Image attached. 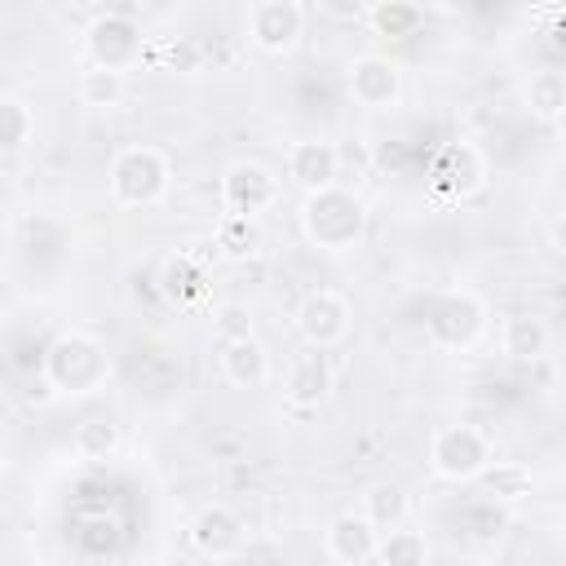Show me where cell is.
I'll use <instances>...</instances> for the list:
<instances>
[{
  "label": "cell",
  "instance_id": "1",
  "mask_svg": "<svg viewBox=\"0 0 566 566\" xmlns=\"http://www.w3.org/2000/svg\"><path fill=\"white\" fill-rule=\"evenodd\" d=\"M363 226H367V203L349 186H327L318 195H305V203H301V230L323 252L354 248L363 239Z\"/></svg>",
  "mask_w": 566,
  "mask_h": 566
},
{
  "label": "cell",
  "instance_id": "2",
  "mask_svg": "<svg viewBox=\"0 0 566 566\" xmlns=\"http://www.w3.org/2000/svg\"><path fill=\"white\" fill-rule=\"evenodd\" d=\"M106 376L111 358L88 332H62L44 354V380L53 394H97Z\"/></svg>",
  "mask_w": 566,
  "mask_h": 566
},
{
  "label": "cell",
  "instance_id": "3",
  "mask_svg": "<svg viewBox=\"0 0 566 566\" xmlns=\"http://www.w3.org/2000/svg\"><path fill=\"white\" fill-rule=\"evenodd\" d=\"M172 186V164L159 146H124L111 159V199L119 208H155Z\"/></svg>",
  "mask_w": 566,
  "mask_h": 566
},
{
  "label": "cell",
  "instance_id": "4",
  "mask_svg": "<svg viewBox=\"0 0 566 566\" xmlns=\"http://www.w3.org/2000/svg\"><path fill=\"white\" fill-rule=\"evenodd\" d=\"M486 301L478 292H442L424 305V340L438 349H473L486 336Z\"/></svg>",
  "mask_w": 566,
  "mask_h": 566
},
{
  "label": "cell",
  "instance_id": "5",
  "mask_svg": "<svg viewBox=\"0 0 566 566\" xmlns=\"http://www.w3.org/2000/svg\"><path fill=\"white\" fill-rule=\"evenodd\" d=\"M429 469L442 482H478L495 460L491 438L478 424H438L429 433Z\"/></svg>",
  "mask_w": 566,
  "mask_h": 566
},
{
  "label": "cell",
  "instance_id": "6",
  "mask_svg": "<svg viewBox=\"0 0 566 566\" xmlns=\"http://www.w3.org/2000/svg\"><path fill=\"white\" fill-rule=\"evenodd\" d=\"M243 31H248L252 49L283 57L305 35V4L301 0H252L243 9Z\"/></svg>",
  "mask_w": 566,
  "mask_h": 566
},
{
  "label": "cell",
  "instance_id": "7",
  "mask_svg": "<svg viewBox=\"0 0 566 566\" xmlns=\"http://www.w3.org/2000/svg\"><path fill=\"white\" fill-rule=\"evenodd\" d=\"M84 35H88V40H84V44H88V66L128 75V71L137 66V57H142V27H137L124 9L97 13Z\"/></svg>",
  "mask_w": 566,
  "mask_h": 566
},
{
  "label": "cell",
  "instance_id": "8",
  "mask_svg": "<svg viewBox=\"0 0 566 566\" xmlns=\"http://www.w3.org/2000/svg\"><path fill=\"white\" fill-rule=\"evenodd\" d=\"M279 190L283 186H279L274 168H265L261 159H234L221 172V208H226V217L256 221L265 208L279 203Z\"/></svg>",
  "mask_w": 566,
  "mask_h": 566
},
{
  "label": "cell",
  "instance_id": "9",
  "mask_svg": "<svg viewBox=\"0 0 566 566\" xmlns=\"http://www.w3.org/2000/svg\"><path fill=\"white\" fill-rule=\"evenodd\" d=\"M345 88L367 111H389L402 102V66L385 53H358L345 66Z\"/></svg>",
  "mask_w": 566,
  "mask_h": 566
},
{
  "label": "cell",
  "instance_id": "10",
  "mask_svg": "<svg viewBox=\"0 0 566 566\" xmlns=\"http://www.w3.org/2000/svg\"><path fill=\"white\" fill-rule=\"evenodd\" d=\"M292 323H296V336L305 340V349H323L327 354L332 345H340L349 336V301L340 292L318 287L296 305Z\"/></svg>",
  "mask_w": 566,
  "mask_h": 566
},
{
  "label": "cell",
  "instance_id": "11",
  "mask_svg": "<svg viewBox=\"0 0 566 566\" xmlns=\"http://www.w3.org/2000/svg\"><path fill=\"white\" fill-rule=\"evenodd\" d=\"M243 539H248L243 517H239L230 504H203V509L195 513V522H190V544H195V553L208 557V562H230V557H239V553H243Z\"/></svg>",
  "mask_w": 566,
  "mask_h": 566
},
{
  "label": "cell",
  "instance_id": "12",
  "mask_svg": "<svg viewBox=\"0 0 566 566\" xmlns=\"http://www.w3.org/2000/svg\"><path fill=\"white\" fill-rule=\"evenodd\" d=\"M287 177L305 195H318L327 186H340V155L332 137H301L287 146Z\"/></svg>",
  "mask_w": 566,
  "mask_h": 566
},
{
  "label": "cell",
  "instance_id": "13",
  "mask_svg": "<svg viewBox=\"0 0 566 566\" xmlns=\"http://www.w3.org/2000/svg\"><path fill=\"white\" fill-rule=\"evenodd\" d=\"M376 539H380V531L363 513H340L323 531V548L336 566H367L376 553Z\"/></svg>",
  "mask_w": 566,
  "mask_h": 566
},
{
  "label": "cell",
  "instance_id": "14",
  "mask_svg": "<svg viewBox=\"0 0 566 566\" xmlns=\"http://www.w3.org/2000/svg\"><path fill=\"white\" fill-rule=\"evenodd\" d=\"M332 389V363L323 349H305L292 358L287 367V385H283V398L296 407V411H314Z\"/></svg>",
  "mask_w": 566,
  "mask_h": 566
},
{
  "label": "cell",
  "instance_id": "15",
  "mask_svg": "<svg viewBox=\"0 0 566 566\" xmlns=\"http://www.w3.org/2000/svg\"><path fill=\"white\" fill-rule=\"evenodd\" d=\"M270 371H274L270 367V349L256 336L221 345V376L234 389H261V385H270Z\"/></svg>",
  "mask_w": 566,
  "mask_h": 566
},
{
  "label": "cell",
  "instance_id": "16",
  "mask_svg": "<svg viewBox=\"0 0 566 566\" xmlns=\"http://www.w3.org/2000/svg\"><path fill=\"white\" fill-rule=\"evenodd\" d=\"M548 345H553V332H548V323H544L539 314H531V310H517V314H509V318L500 323V349H504L509 358H517V363L544 358Z\"/></svg>",
  "mask_w": 566,
  "mask_h": 566
},
{
  "label": "cell",
  "instance_id": "17",
  "mask_svg": "<svg viewBox=\"0 0 566 566\" xmlns=\"http://www.w3.org/2000/svg\"><path fill=\"white\" fill-rule=\"evenodd\" d=\"M482 177H486V168H482V155L473 146H447L442 159H438V168H433V186L447 190L451 199L473 195L482 186Z\"/></svg>",
  "mask_w": 566,
  "mask_h": 566
},
{
  "label": "cell",
  "instance_id": "18",
  "mask_svg": "<svg viewBox=\"0 0 566 566\" xmlns=\"http://www.w3.org/2000/svg\"><path fill=\"white\" fill-rule=\"evenodd\" d=\"M159 283H164V296H168V301L195 305V301H203V292H208V265H203V256H195L190 248H181V252H172V256L164 261Z\"/></svg>",
  "mask_w": 566,
  "mask_h": 566
},
{
  "label": "cell",
  "instance_id": "19",
  "mask_svg": "<svg viewBox=\"0 0 566 566\" xmlns=\"http://www.w3.org/2000/svg\"><path fill=\"white\" fill-rule=\"evenodd\" d=\"M363 517L376 526V531H394V526H407L411 517V500L398 482H371L367 495H363Z\"/></svg>",
  "mask_w": 566,
  "mask_h": 566
},
{
  "label": "cell",
  "instance_id": "20",
  "mask_svg": "<svg viewBox=\"0 0 566 566\" xmlns=\"http://www.w3.org/2000/svg\"><path fill=\"white\" fill-rule=\"evenodd\" d=\"M371 562L376 566H429V539L420 531H411V526L380 531Z\"/></svg>",
  "mask_w": 566,
  "mask_h": 566
},
{
  "label": "cell",
  "instance_id": "21",
  "mask_svg": "<svg viewBox=\"0 0 566 566\" xmlns=\"http://www.w3.org/2000/svg\"><path fill=\"white\" fill-rule=\"evenodd\" d=\"M526 106H531L535 119L557 124V119L566 115V75H562L557 66L535 71V75L526 80Z\"/></svg>",
  "mask_w": 566,
  "mask_h": 566
},
{
  "label": "cell",
  "instance_id": "22",
  "mask_svg": "<svg viewBox=\"0 0 566 566\" xmlns=\"http://www.w3.org/2000/svg\"><path fill=\"white\" fill-rule=\"evenodd\" d=\"M71 451H75L80 460H88V464L111 460V455L119 451V424H115L111 416H88V420H80L75 433H71Z\"/></svg>",
  "mask_w": 566,
  "mask_h": 566
},
{
  "label": "cell",
  "instance_id": "23",
  "mask_svg": "<svg viewBox=\"0 0 566 566\" xmlns=\"http://www.w3.org/2000/svg\"><path fill=\"white\" fill-rule=\"evenodd\" d=\"M363 22H367L376 35L402 40V35H411V31L424 22V9H420V4H407V0H380V4H367Z\"/></svg>",
  "mask_w": 566,
  "mask_h": 566
},
{
  "label": "cell",
  "instance_id": "24",
  "mask_svg": "<svg viewBox=\"0 0 566 566\" xmlns=\"http://www.w3.org/2000/svg\"><path fill=\"white\" fill-rule=\"evenodd\" d=\"M75 93H80L84 106H93V111H111V106L124 102V93H128V75H119V71H102V66H84Z\"/></svg>",
  "mask_w": 566,
  "mask_h": 566
},
{
  "label": "cell",
  "instance_id": "25",
  "mask_svg": "<svg viewBox=\"0 0 566 566\" xmlns=\"http://www.w3.org/2000/svg\"><path fill=\"white\" fill-rule=\"evenodd\" d=\"M212 243L221 256L230 261H243V256H256L261 252V226L248 221V217H217V230H212Z\"/></svg>",
  "mask_w": 566,
  "mask_h": 566
},
{
  "label": "cell",
  "instance_id": "26",
  "mask_svg": "<svg viewBox=\"0 0 566 566\" xmlns=\"http://www.w3.org/2000/svg\"><path fill=\"white\" fill-rule=\"evenodd\" d=\"M478 482H482V491L491 500H522V495H531L535 478H531V469L522 460H491Z\"/></svg>",
  "mask_w": 566,
  "mask_h": 566
},
{
  "label": "cell",
  "instance_id": "27",
  "mask_svg": "<svg viewBox=\"0 0 566 566\" xmlns=\"http://www.w3.org/2000/svg\"><path fill=\"white\" fill-rule=\"evenodd\" d=\"M35 133V115L22 97L0 93V155H18Z\"/></svg>",
  "mask_w": 566,
  "mask_h": 566
},
{
  "label": "cell",
  "instance_id": "28",
  "mask_svg": "<svg viewBox=\"0 0 566 566\" xmlns=\"http://www.w3.org/2000/svg\"><path fill=\"white\" fill-rule=\"evenodd\" d=\"M212 332H217V340H221V345H230V340H248V336H256V323H252V310H248L243 301H221V305L212 310Z\"/></svg>",
  "mask_w": 566,
  "mask_h": 566
},
{
  "label": "cell",
  "instance_id": "29",
  "mask_svg": "<svg viewBox=\"0 0 566 566\" xmlns=\"http://www.w3.org/2000/svg\"><path fill=\"white\" fill-rule=\"evenodd\" d=\"M318 13L336 18V22H363L367 4H358V0H318Z\"/></svg>",
  "mask_w": 566,
  "mask_h": 566
},
{
  "label": "cell",
  "instance_id": "30",
  "mask_svg": "<svg viewBox=\"0 0 566 566\" xmlns=\"http://www.w3.org/2000/svg\"><path fill=\"white\" fill-rule=\"evenodd\" d=\"M336 155H340V172H345V164H354V172H367V168H371L367 142H358V146H340V142H336Z\"/></svg>",
  "mask_w": 566,
  "mask_h": 566
},
{
  "label": "cell",
  "instance_id": "31",
  "mask_svg": "<svg viewBox=\"0 0 566 566\" xmlns=\"http://www.w3.org/2000/svg\"><path fill=\"white\" fill-rule=\"evenodd\" d=\"M4 469H9V464H4V451H0V482H4Z\"/></svg>",
  "mask_w": 566,
  "mask_h": 566
}]
</instances>
